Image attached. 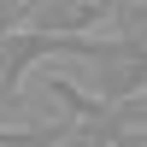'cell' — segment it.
Here are the masks:
<instances>
[{
    "instance_id": "1",
    "label": "cell",
    "mask_w": 147,
    "mask_h": 147,
    "mask_svg": "<svg viewBox=\"0 0 147 147\" xmlns=\"http://www.w3.org/2000/svg\"><path fill=\"white\" fill-rule=\"evenodd\" d=\"M71 59L88 65V88L82 94L100 100V106H129V100H141V88H147V59H141V47H129V41L94 35V41L71 47Z\"/></svg>"
},
{
    "instance_id": "2",
    "label": "cell",
    "mask_w": 147,
    "mask_h": 147,
    "mask_svg": "<svg viewBox=\"0 0 147 147\" xmlns=\"http://www.w3.org/2000/svg\"><path fill=\"white\" fill-rule=\"evenodd\" d=\"M106 18H112L106 0H30V6H24V30L47 35V41H59V47H77V41L106 35Z\"/></svg>"
},
{
    "instance_id": "3",
    "label": "cell",
    "mask_w": 147,
    "mask_h": 147,
    "mask_svg": "<svg viewBox=\"0 0 147 147\" xmlns=\"http://www.w3.org/2000/svg\"><path fill=\"white\" fill-rule=\"evenodd\" d=\"M47 59H71V47L47 41V35H30V30L0 35V106H12V100H18V94H24V82H30L35 71L47 65Z\"/></svg>"
},
{
    "instance_id": "4",
    "label": "cell",
    "mask_w": 147,
    "mask_h": 147,
    "mask_svg": "<svg viewBox=\"0 0 147 147\" xmlns=\"http://www.w3.org/2000/svg\"><path fill=\"white\" fill-rule=\"evenodd\" d=\"M0 147H59V118L53 124H24V129L0 124Z\"/></svg>"
},
{
    "instance_id": "5",
    "label": "cell",
    "mask_w": 147,
    "mask_h": 147,
    "mask_svg": "<svg viewBox=\"0 0 147 147\" xmlns=\"http://www.w3.org/2000/svg\"><path fill=\"white\" fill-rule=\"evenodd\" d=\"M124 147H141V141H124Z\"/></svg>"
}]
</instances>
